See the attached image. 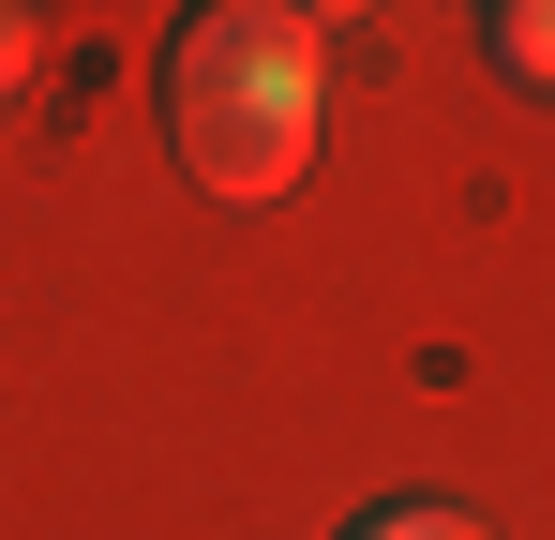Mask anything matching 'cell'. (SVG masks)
Returning <instances> with one entry per match:
<instances>
[{"label": "cell", "instance_id": "1", "mask_svg": "<svg viewBox=\"0 0 555 540\" xmlns=\"http://www.w3.org/2000/svg\"><path fill=\"white\" fill-rule=\"evenodd\" d=\"M331 136V30L285 15V0H195L181 46H166V151L195 195H285L315 180Z\"/></svg>", "mask_w": 555, "mask_h": 540}, {"label": "cell", "instance_id": "3", "mask_svg": "<svg viewBox=\"0 0 555 540\" xmlns=\"http://www.w3.org/2000/svg\"><path fill=\"white\" fill-rule=\"evenodd\" d=\"M346 540H480V511H465V496H375Z\"/></svg>", "mask_w": 555, "mask_h": 540}, {"label": "cell", "instance_id": "4", "mask_svg": "<svg viewBox=\"0 0 555 540\" xmlns=\"http://www.w3.org/2000/svg\"><path fill=\"white\" fill-rule=\"evenodd\" d=\"M30 76V15H15V0H0V90Z\"/></svg>", "mask_w": 555, "mask_h": 540}, {"label": "cell", "instance_id": "2", "mask_svg": "<svg viewBox=\"0 0 555 540\" xmlns=\"http://www.w3.org/2000/svg\"><path fill=\"white\" fill-rule=\"evenodd\" d=\"M480 46L511 90H555V0H480Z\"/></svg>", "mask_w": 555, "mask_h": 540}]
</instances>
